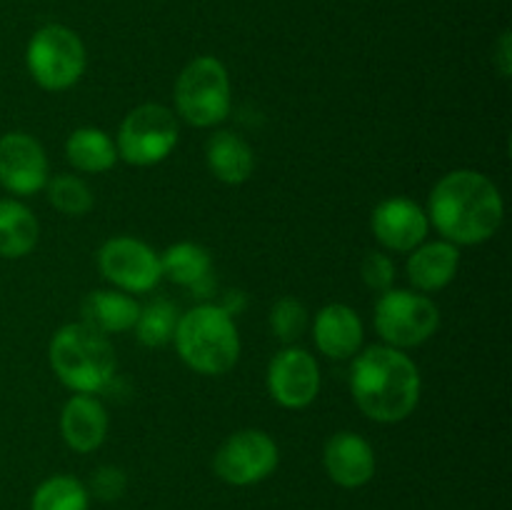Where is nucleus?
I'll list each match as a JSON object with an SVG mask.
<instances>
[{"label": "nucleus", "instance_id": "obj_25", "mask_svg": "<svg viewBox=\"0 0 512 510\" xmlns=\"http://www.w3.org/2000/svg\"><path fill=\"white\" fill-rule=\"evenodd\" d=\"M48 200L58 213L73 215V218H80V215L88 213L93 208L95 198L93 190L88 188L83 178L70 173H60L55 178H48Z\"/></svg>", "mask_w": 512, "mask_h": 510}, {"label": "nucleus", "instance_id": "obj_8", "mask_svg": "<svg viewBox=\"0 0 512 510\" xmlns=\"http://www.w3.org/2000/svg\"><path fill=\"white\" fill-rule=\"evenodd\" d=\"M438 325V305L423 293L390 288L375 303V330L390 348H418L433 338Z\"/></svg>", "mask_w": 512, "mask_h": 510}, {"label": "nucleus", "instance_id": "obj_26", "mask_svg": "<svg viewBox=\"0 0 512 510\" xmlns=\"http://www.w3.org/2000/svg\"><path fill=\"white\" fill-rule=\"evenodd\" d=\"M270 328L278 335V340L293 345L295 340L303 338L308 328V310L298 298H280L270 310Z\"/></svg>", "mask_w": 512, "mask_h": 510}, {"label": "nucleus", "instance_id": "obj_29", "mask_svg": "<svg viewBox=\"0 0 512 510\" xmlns=\"http://www.w3.org/2000/svg\"><path fill=\"white\" fill-rule=\"evenodd\" d=\"M495 65H498V70H500V75H503V78H510V73H512V38H510V30H503L498 45H495Z\"/></svg>", "mask_w": 512, "mask_h": 510}, {"label": "nucleus", "instance_id": "obj_13", "mask_svg": "<svg viewBox=\"0 0 512 510\" xmlns=\"http://www.w3.org/2000/svg\"><path fill=\"white\" fill-rule=\"evenodd\" d=\"M370 228L383 248L395 253H410L425 243L430 230L428 213L408 198H388L375 205Z\"/></svg>", "mask_w": 512, "mask_h": 510}, {"label": "nucleus", "instance_id": "obj_21", "mask_svg": "<svg viewBox=\"0 0 512 510\" xmlns=\"http://www.w3.org/2000/svg\"><path fill=\"white\" fill-rule=\"evenodd\" d=\"M65 158L80 173H105L118 163V150L105 130L78 128L65 140Z\"/></svg>", "mask_w": 512, "mask_h": 510}, {"label": "nucleus", "instance_id": "obj_19", "mask_svg": "<svg viewBox=\"0 0 512 510\" xmlns=\"http://www.w3.org/2000/svg\"><path fill=\"white\" fill-rule=\"evenodd\" d=\"M205 163H208L213 178H218L220 183L240 185L253 175L255 155L253 148L240 135L220 130V133L210 135L208 143H205Z\"/></svg>", "mask_w": 512, "mask_h": 510}, {"label": "nucleus", "instance_id": "obj_2", "mask_svg": "<svg viewBox=\"0 0 512 510\" xmlns=\"http://www.w3.org/2000/svg\"><path fill=\"white\" fill-rule=\"evenodd\" d=\"M350 390L365 418L375 423H400L418 408L423 380L418 365L403 350L370 345L355 355Z\"/></svg>", "mask_w": 512, "mask_h": 510}, {"label": "nucleus", "instance_id": "obj_24", "mask_svg": "<svg viewBox=\"0 0 512 510\" xmlns=\"http://www.w3.org/2000/svg\"><path fill=\"white\" fill-rule=\"evenodd\" d=\"M178 318V308L170 300L155 298L148 305H140V315L133 325L135 335L145 348H163L173 340Z\"/></svg>", "mask_w": 512, "mask_h": 510}, {"label": "nucleus", "instance_id": "obj_14", "mask_svg": "<svg viewBox=\"0 0 512 510\" xmlns=\"http://www.w3.org/2000/svg\"><path fill=\"white\" fill-rule=\"evenodd\" d=\"M323 465L328 478L340 488H363L375 475L373 445L353 430H340L325 443Z\"/></svg>", "mask_w": 512, "mask_h": 510}, {"label": "nucleus", "instance_id": "obj_20", "mask_svg": "<svg viewBox=\"0 0 512 510\" xmlns=\"http://www.w3.org/2000/svg\"><path fill=\"white\" fill-rule=\"evenodd\" d=\"M40 225L33 210L20 200H0V258H25L38 245Z\"/></svg>", "mask_w": 512, "mask_h": 510}, {"label": "nucleus", "instance_id": "obj_27", "mask_svg": "<svg viewBox=\"0 0 512 510\" xmlns=\"http://www.w3.org/2000/svg\"><path fill=\"white\" fill-rule=\"evenodd\" d=\"M88 493L93 498L103 500V503H113L120 500L128 490V475L118 465H100L93 475H90V483L85 485Z\"/></svg>", "mask_w": 512, "mask_h": 510}, {"label": "nucleus", "instance_id": "obj_5", "mask_svg": "<svg viewBox=\"0 0 512 510\" xmlns=\"http://www.w3.org/2000/svg\"><path fill=\"white\" fill-rule=\"evenodd\" d=\"M175 110L195 128H213L230 113V78L213 55L193 58L175 80Z\"/></svg>", "mask_w": 512, "mask_h": 510}, {"label": "nucleus", "instance_id": "obj_15", "mask_svg": "<svg viewBox=\"0 0 512 510\" xmlns=\"http://www.w3.org/2000/svg\"><path fill=\"white\" fill-rule=\"evenodd\" d=\"M363 320L350 305L330 303L318 310L313 320V340L320 353L330 360H348L363 345Z\"/></svg>", "mask_w": 512, "mask_h": 510}, {"label": "nucleus", "instance_id": "obj_10", "mask_svg": "<svg viewBox=\"0 0 512 510\" xmlns=\"http://www.w3.org/2000/svg\"><path fill=\"white\" fill-rule=\"evenodd\" d=\"M98 268L110 285L130 295L148 293L163 280L160 255L130 235H118L100 245Z\"/></svg>", "mask_w": 512, "mask_h": 510}, {"label": "nucleus", "instance_id": "obj_16", "mask_svg": "<svg viewBox=\"0 0 512 510\" xmlns=\"http://www.w3.org/2000/svg\"><path fill=\"white\" fill-rule=\"evenodd\" d=\"M60 433L75 453H93L108 435V410L95 395L75 393L60 413Z\"/></svg>", "mask_w": 512, "mask_h": 510}, {"label": "nucleus", "instance_id": "obj_12", "mask_svg": "<svg viewBox=\"0 0 512 510\" xmlns=\"http://www.w3.org/2000/svg\"><path fill=\"white\" fill-rule=\"evenodd\" d=\"M0 185L13 195H33L48 185V158L33 135H0Z\"/></svg>", "mask_w": 512, "mask_h": 510}, {"label": "nucleus", "instance_id": "obj_4", "mask_svg": "<svg viewBox=\"0 0 512 510\" xmlns=\"http://www.w3.org/2000/svg\"><path fill=\"white\" fill-rule=\"evenodd\" d=\"M50 368L73 393L95 395L115 378V350L108 335L80 323L63 325L50 340Z\"/></svg>", "mask_w": 512, "mask_h": 510}, {"label": "nucleus", "instance_id": "obj_23", "mask_svg": "<svg viewBox=\"0 0 512 510\" xmlns=\"http://www.w3.org/2000/svg\"><path fill=\"white\" fill-rule=\"evenodd\" d=\"M90 493L73 475H53L35 488L30 510H88Z\"/></svg>", "mask_w": 512, "mask_h": 510}, {"label": "nucleus", "instance_id": "obj_11", "mask_svg": "<svg viewBox=\"0 0 512 510\" xmlns=\"http://www.w3.org/2000/svg\"><path fill=\"white\" fill-rule=\"evenodd\" d=\"M265 383L275 403L288 410H303L320 393V365L308 350L288 345L273 355Z\"/></svg>", "mask_w": 512, "mask_h": 510}, {"label": "nucleus", "instance_id": "obj_28", "mask_svg": "<svg viewBox=\"0 0 512 510\" xmlns=\"http://www.w3.org/2000/svg\"><path fill=\"white\" fill-rule=\"evenodd\" d=\"M360 275H363V283L368 285L370 290H378V293H385V290L393 288L395 283V263L390 255L368 253L363 258V265H360Z\"/></svg>", "mask_w": 512, "mask_h": 510}, {"label": "nucleus", "instance_id": "obj_7", "mask_svg": "<svg viewBox=\"0 0 512 510\" xmlns=\"http://www.w3.org/2000/svg\"><path fill=\"white\" fill-rule=\"evenodd\" d=\"M180 125L173 110L160 103H143L130 110L118 128L115 150L128 165H158L178 145Z\"/></svg>", "mask_w": 512, "mask_h": 510}, {"label": "nucleus", "instance_id": "obj_6", "mask_svg": "<svg viewBox=\"0 0 512 510\" xmlns=\"http://www.w3.org/2000/svg\"><path fill=\"white\" fill-rule=\"evenodd\" d=\"M25 65L43 90H68L85 73V45L80 35L65 25H43L28 40Z\"/></svg>", "mask_w": 512, "mask_h": 510}, {"label": "nucleus", "instance_id": "obj_22", "mask_svg": "<svg viewBox=\"0 0 512 510\" xmlns=\"http://www.w3.org/2000/svg\"><path fill=\"white\" fill-rule=\"evenodd\" d=\"M210 268H213L210 250L198 243H190V240L170 245V248L160 255L163 278H168L170 283L175 285H185V288L208 285Z\"/></svg>", "mask_w": 512, "mask_h": 510}, {"label": "nucleus", "instance_id": "obj_9", "mask_svg": "<svg viewBox=\"0 0 512 510\" xmlns=\"http://www.w3.org/2000/svg\"><path fill=\"white\" fill-rule=\"evenodd\" d=\"M278 460V443L265 430L245 428L223 440L213 458V470L223 483L245 488L270 478Z\"/></svg>", "mask_w": 512, "mask_h": 510}, {"label": "nucleus", "instance_id": "obj_3", "mask_svg": "<svg viewBox=\"0 0 512 510\" xmlns=\"http://www.w3.org/2000/svg\"><path fill=\"white\" fill-rule=\"evenodd\" d=\"M173 343L180 360L200 375L228 373L240 358L238 328L223 305H195L180 315Z\"/></svg>", "mask_w": 512, "mask_h": 510}, {"label": "nucleus", "instance_id": "obj_17", "mask_svg": "<svg viewBox=\"0 0 512 510\" xmlns=\"http://www.w3.org/2000/svg\"><path fill=\"white\" fill-rule=\"evenodd\" d=\"M410 253L413 255L408 258V278L413 288H418L420 293L443 290L458 275L460 250L458 245L448 243V240L420 243Z\"/></svg>", "mask_w": 512, "mask_h": 510}, {"label": "nucleus", "instance_id": "obj_18", "mask_svg": "<svg viewBox=\"0 0 512 510\" xmlns=\"http://www.w3.org/2000/svg\"><path fill=\"white\" fill-rule=\"evenodd\" d=\"M80 313H83V323L98 333H125V330H133L140 315V303L123 290H93L85 295Z\"/></svg>", "mask_w": 512, "mask_h": 510}, {"label": "nucleus", "instance_id": "obj_1", "mask_svg": "<svg viewBox=\"0 0 512 510\" xmlns=\"http://www.w3.org/2000/svg\"><path fill=\"white\" fill-rule=\"evenodd\" d=\"M428 220L453 245H480L503 223V195L478 170H453L435 183L428 200Z\"/></svg>", "mask_w": 512, "mask_h": 510}]
</instances>
